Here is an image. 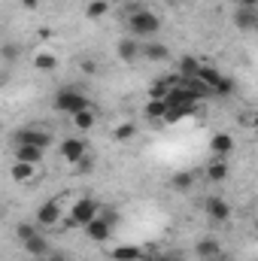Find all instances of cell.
Masks as SVG:
<instances>
[{"label": "cell", "mask_w": 258, "mask_h": 261, "mask_svg": "<svg viewBox=\"0 0 258 261\" xmlns=\"http://www.w3.org/2000/svg\"><path fill=\"white\" fill-rule=\"evenodd\" d=\"M128 28L134 37H152L161 31V18L149 9H140V6H128Z\"/></svg>", "instance_id": "obj_1"}, {"label": "cell", "mask_w": 258, "mask_h": 261, "mask_svg": "<svg viewBox=\"0 0 258 261\" xmlns=\"http://www.w3.org/2000/svg\"><path fill=\"white\" fill-rule=\"evenodd\" d=\"M55 110L58 113H67V116H76L82 110H91V100L82 91H76V88H61L58 97H55Z\"/></svg>", "instance_id": "obj_2"}, {"label": "cell", "mask_w": 258, "mask_h": 261, "mask_svg": "<svg viewBox=\"0 0 258 261\" xmlns=\"http://www.w3.org/2000/svg\"><path fill=\"white\" fill-rule=\"evenodd\" d=\"M97 200H91V197H79L76 203H73V210H70V216L76 219V225H85V222H91L94 216H97Z\"/></svg>", "instance_id": "obj_3"}, {"label": "cell", "mask_w": 258, "mask_h": 261, "mask_svg": "<svg viewBox=\"0 0 258 261\" xmlns=\"http://www.w3.org/2000/svg\"><path fill=\"white\" fill-rule=\"evenodd\" d=\"M82 228H85L88 240H94V243H107V240H110V234H113V225H110L107 219H100V216H94V219H91V222H85Z\"/></svg>", "instance_id": "obj_4"}, {"label": "cell", "mask_w": 258, "mask_h": 261, "mask_svg": "<svg viewBox=\"0 0 258 261\" xmlns=\"http://www.w3.org/2000/svg\"><path fill=\"white\" fill-rule=\"evenodd\" d=\"M15 140L18 143H28V146H40V149H46L49 143H52V134L43 128H21L15 134Z\"/></svg>", "instance_id": "obj_5"}, {"label": "cell", "mask_w": 258, "mask_h": 261, "mask_svg": "<svg viewBox=\"0 0 258 261\" xmlns=\"http://www.w3.org/2000/svg\"><path fill=\"white\" fill-rule=\"evenodd\" d=\"M85 152H88V146H85L82 137H67L64 143H61V155H64V161H70V164H76Z\"/></svg>", "instance_id": "obj_6"}, {"label": "cell", "mask_w": 258, "mask_h": 261, "mask_svg": "<svg viewBox=\"0 0 258 261\" xmlns=\"http://www.w3.org/2000/svg\"><path fill=\"white\" fill-rule=\"evenodd\" d=\"M43 152H46V149H40V146L18 143V146H15V161H21V164H37V167H40V161H43Z\"/></svg>", "instance_id": "obj_7"}, {"label": "cell", "mask_w": 258, "mask_h": 261, "mask_svg": "<svg viewBox=\"0 0 258 261\" xmlns=\"http://www.w3.org/2000/svg\"><path fill=\"white\" fill-rule=\"evenodd\" d=\"M37 222H40L43 228H49V225H58V222H61V206H58V200H49V203H43V206L37 210Z\"/></svg>", "instance_id": "obj_8"}, {"label": "cell", "mask_w": 258, "mask_h": 261, "mask_svg": "<svg viewBox=\"0 0 258 261\" xmlns=\"http://www.w3.org/2000/svg\"><path fill=\"white\" fill-rule=\"evenodd\" d=\"M210 149H213V155H219V158H225V155H231L234 152V137L231 134H213V140H210Z\"/></svg>", "instance_id": "obj_9"}, {"label": "cell", "mask_w": 258, "mask_h": 261, "mask_svg": "<svg viewBox=\"0 0 258 261\" xmlns=\"http://www.w3.org/2000/svg\"><path fill=\"white\" fill-rule=\"evenodd\" d=\"M207 216H210L213 222H228V219H231V206H228L222 197H210V200H207Z\"/></svg>", "instance_id": "obj_10"}, {"label": "cell", "mask_w": 258, "mask_h": 261, "mask_svg": "<svg viewBox=\"0 0 258 261\" xmlns=\"http://www.w3.org/2000/svg\"><path fill=\"white\" fill-rule=\"evenodd\" d=\"M24 249L31 252V258H40V255H49V240H46V237H43V234L37 231L34 237H28V240H24Z\"/></svg>", "instance_id": "obj_11"}, {"label": "cell", "mask_w": 258, "mask_h": 261, "mask_svg": "<svg viewBox=\"0 0 258 261\" xmlns=\"http://www.w3.org/2000/svg\"><path fill=\"white\" fill-rule=\"evenodd\" d=\"M110 255H113V261H143V249L140 246H116Z\"/></svg>", "instance_id": "obj_12"}, {"label": "cell", "mask_w": 258, "mask_h": 261, "mask_svg": "<svg viewBox=\"0 0 258 261\" xmlns=\"http://www.w3.org/2000/svg\"><path fill=\"white\" fill-rule=\"evenodd\" d=\"M194 79H197V82H203V85H207V88L213 91V88L219 85V79H222V73H219V70H213V67H197V73H194Z\"/></svg>", "instance_id": "obj_13"}, {"label": "cell", "mask_w": 258, "mask_h": 261, "mask_svg": "<svg viewBox=\"0 0 258 261\" xmlns=\"http://www.w3.org/2000/svg\"><path fill=\"white\" fill-rule=\"evenodd\" d=\"M140 55V43H137V37H125L122 43H119V58L122 61H134Z\"/></svg>", "instance_id": "obj_14"}, {"label": "cell", "mask_w": 258, "mask_h": 261, "mask_svg": "<svg viewBox=\"0 0 258 261\" xmlns=\"http://www.w3.org/2000/svg\"><path fill=\"white\" fill-rule=\"evenodd\" d=\"M140 55H146L149 61H164L170 55V49L161 46V43H149V46H140Z\"/></svg>", "instance_id": "obj_15"}, {"label": "cell", "mask_w": 258, "mask_h": 261, "mask_svg": "<svg viewBox=\"0 0 258 261\" xmlns=\"http://www.w3.org/2000/svg\"><path fill=\"white\" fill-rule=\"evenodd\" d=\"M9 173H12V179H18V182H31L34 173H37V164H21V161H15Z\"/></svg>", "instance_id": "obj_16"}, {"label": "cell", "mask_w": 258, "mask_h": 261, "mask_svg": "<svg viewBox=\"0 0 258 261\" xmlns=\"http://www.w3.org/2000/svg\"><path fill=\"white\" fill-rule=\"evenodd\" d=\"M110 12V0H88L85 3V15L88 18H104Z\"/></svg>", "instance_id": "obj_17"}, {"label": "cell", "mask_w": 258, "mask_h": 261, "mask_svg": "<svg viewBox=\"0 0 258 261\" xmlns=\"http://www.w3.org/2000/svg\"><path fill=\"white\" fill-rule=\"evenodd\" d=\"M94 122H97V119H94V113H91V110H82V113H76V116H73V128H76V130H91V128H94Z\"/></svg>", "instance_id": "obj_18"}, {"label": "cell", "mask_w": 258, "mask_h": 261, "mask_svg": "<svg viewBox=\"0 0 258 261\" xmlns=\"http://www.w3.org/2000/svg\"><path fill=\"white\" fill-rule=\"evenodd\" d=\"M34 67H37V70H55V67H58V58H55L52 52H37V55H34Z\"/></svg>", "instance_id": "obj_19"}, {"label": "cell", "mask_w": 258, "mask_h": 261, "mask_svg": "<svg viewBox=\"0 0 258 261\" xmlns=\"http://www.w3.org/2000/svg\"><path fill=\"white\" fill-rule=\"evenodd\" d=\"M228 176V164L225 161H213L210 167H207V179H213V182H222Z\"/></svg>", "instance_id": "obj_20"}, {"label": "cell", "mask_w": 258, "mask_h": 261, "mask_svg": "<svg viewBox=\"0 0 258 261\" xmlns=\"http://www.w3.org/2000/svg\"><path fill=\"white\" fill-rule=\"evenodd\" d=\"M234 21H237V28H243V31H249V28H255V9H240Z\"/></svg>", "instance_id": "obj_21"}, {"label": "cell", "mask_w": 258, "mask_h": 261, "mask_svg": "<svg viewBox=\"0 0 258 261\" xmlns=\"http://www.w3.org/2000/svg\"><path fill=\"white\" fill-rule=\"evenodd\" d=\"M164 113H167V103L149 97V103H146V116H149V119H164Z\"/></svg>", "instance_id": "obj_22"}, {"label": "cell", "mask_w": 258, "mask_h": 261, "mask_svg": "<svg viewBox=\"0 0 258 261\" xmlns=\"http://www.w3.org/2000/svg\"><path fill=\"white\" fill-rule=\"evenodd\" d=\"M197 58H192V55H186V58H183V61H179V76H183V79H189V76H194V73H197Z\"/></svg>", "instance_id": "obj_23"}, {"label": "cell", "mask_w": 258, "mask_h": 261, "mask_svg": "<svg viewBox=\"0 0 258 261\" xmlns=\"http://www.w3.org/2000/svg\"><path fill=\"white\" fill-rule=\"evenodd\" d=\"M216 252H219V243H216V240H200V243H197V255H200V258H213Z\"/></svg>", "instance_id": "obj_24"}, {"label": "cell", "mask_w": 258, "mask_h": 261, "mask_svg": "<svg viewBox=\"0 0 258 261\" xmlns=\"http://www.w3.org/2000/svg\"><path fill=\"white\" fill-rule=\"evenodd\" d=\"M134 134H137V125H134V122H122L119 128L113 130V137H116V140H131Z\"/></svg>", "instance_id": "obj_25"}, {"label": "cell", "mask_w": 258, "mask_h": 261, "mask_svg": "<svg viewBox=\"0 0 258 261\" xmlns=\"http://www.w3.org/2000/svg\"><path fill=\"white\" fill-rule=\"evenodd\" d=\"M18 55H21V49H18L15 43H6V46L0 49V58H3V61H9V64H12V61H15Z\"/></svg>", "instance_id": "obj_26"}, {"label": "cell", "mask_w": 258, "mask_h": 261, "mask_svg": "<svg viewBox=\"0 0 258 261\" xmlns=\"http://www.w3.org/2000/svg\"><path fill=\"white\" fill-rule=\"evenodd\" d=\"M15 234H18V237H21V240H28V237H34V234H37V228H34V225H31V222H21V225H18V228H15Z\"/></svg>", "instance_id": "obj_27"}, {"label": "cell", "mask_w": 258, "mask_h": 261, "mask_svg": "<svg viewBox=\"0 0 258 261\" xmlns=\"http://www.w3.org/2000/svg\"><path fill=\"white\" fill-rule=\"evenodd\" d=\"M213 91H219V94H231V91H234V82H231L228 76H222V79H219V85H216Z\"/></svg>", "instance_id": "obj_28"}, {"label": "cell", "mask_w": 258, "mask_h": 261, "mask_svg": "<svg viewBox=\"0 0 258 261\" xmlns=\"http://www.w3.org/2000/svg\"><path fill=\"white\" fill-rule=\"evenodd\" d=\"M173 186L176 189H192V173H176L173 176Z\"/></svg>", "instance_id": "obj_29"}, {"label": "cell", "mask_w": 258, "mask_h": 261, "mask_svg": "<svg viewBox=\"0 0 258 261\" xmlns=\"http://www.w3.org/2000/svg\"><path fill=\"white\" fill-rule=\"evenodd\" d=\"M82 70H85V73H94V70H97V64H94V61H82Z\"/></svg>", "instance_id": "obj_30"}, {"label": "cell", "mask_w": 258, "mask_h": 261, "mask_svg": "<svg viewBox=\"0 0 258 261\" xmlns=\"http://www.w3.org/2000/svg\"><path fill=\"white\" fill-rule=\"evenodd\" d=\"M24 9H40V0H21Z\"/></svg>", "instance_id": "obj_31"}, {"label": "cell", "mask_w": 258, "mask_h": 261, "mask_svg": "<svg viewBox=\"0 0 258 261\" xmlns=\"http://www.w3.org/2000/svg\"><path fill=\"white\" fill-rule=\"evenodd\" d=\"M237 3H240L243 9H255V6H258V0H237Z\"/></svg>", "instance_id": "obj_32"}, {"label": "cell", "mask_w": 258, "mask_h": 261, "mask_svg": "<svg viewBox=\"0 0 258 261\" xmlns=\"http://www.w3.org/2000/svg\"><path fill=\"white\" fill-rule=\"evenodd\" d=\"M49 261H67L64 255H49Z\"/></svg>", "instance_id": "obj_33"}, {"label": "cell", "mask_w": 258, "mask_h": 261, "mask_svg": "<svg viewBox=\"0 0 258 261\" xmlns=\"http://www.w3.org/2000/svg\"><path fill=\"white\" fill-rule=\"evenodd\" d=\"M34 261H49V255H40V258H34Z\"/></svg>", "instance_id": "obj_34"}, {"label": "cell", "mask_w": 258, "mask_h": 261, "mask_svg": "<svg viewBox=\"0 0 258 261\" xmlns=\"http://www.w3.org/2000/svg\"><path fill=\"white\" fill-rule=\"evenodd\" d=\"M161 261H167V258H161Z\"/></svg>", "instance_id": "obj_35"}]
</instances>
